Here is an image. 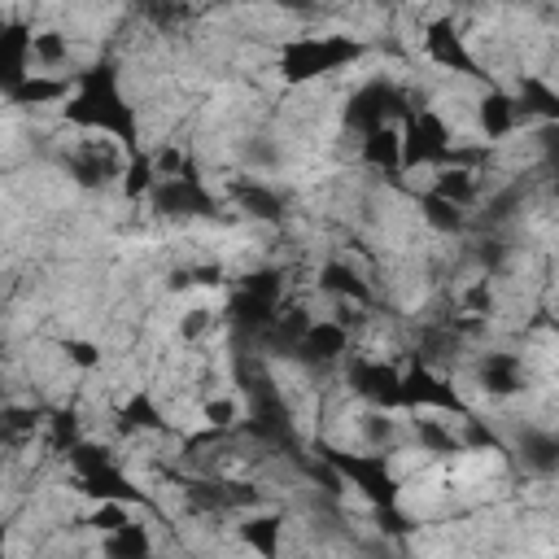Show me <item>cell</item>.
Wrapping results in <instances>:
<instances>
[{
    "label": "cell",
    "instance_id": "obj_3",
    "mask_svg": "<svg viewBox=\"0 0 559 559\" xmlns=\"http://www.w3.org/2000/svg\"><path fill=\"white\" fill-rule=\"evenodd\" d=\"M315 450L328 463H337L341 477L354 481V490H359L376 511L398 507V481H394V472H389L385 455H350V450H337V446H324V442H319Z\"/></svg>",
    "mask_w": 559,
    "mask_h": 559
},
{
    "label": "cell",
    "instance_id": "obj_27",
    "mask_svg": "<svg viewBox=\"0 0 559 559\" xmlns=\"http://www.w3.org/2000/svg\"><path fill=\"white\" fill-rule=\"evenodd\" d=\"M66 57H70V44H66L62 31H35L31 35V62H40V66H66Z\"/></svg>",
    "mask_w": 559,
    "mask_h": 559
},
{
    "label": "cell",
    "instance_id": "obj_41",
    "mask_svg": "<svg viewBox=\"0 0 559 559\" xmlns=\"http://www.w3.org/2000/svg\"><path fill=\"white\" fill-rule=\"evenodd\" d=\"M538 145H542V153L551 158V166L559 171V123H546L542 132H538Z\"/></svg>",
    "mask_w": 559,
    "mask_h": 559
},
{
    "label": "cell",
    "instance_id": "obj_25",
    "mask_svg": "<svg viewBox=\"0 0 559 559\" xmlns=\"http://www.w3.org/2000/svg\"><path fill=\"white\" fill-rule=\"evenodd\" d=\"M149 533L140 529V525H123L118 533H105V555H114V559H140V555H149Z\"/></svg>",
    "mask_w": 559,
    "mask_h": 559
},
{
    "label": "cell",
    "instance_id": "obj_8",
    "mask_svg": "<svg viewBox=\"0 0 559 559\" xmlns=\"http://www.w3.org/2000/svg\"><path fill=\"white\" fill-rule=\"evenodd\" d=\"M149 201H153V210H158L162 219H206V214L219 210L214 206V197L197 180H188V175H180V180H158V188L149 193Z\"/></svg>",
    "mask_w": 559,
    "mask_h": 559
},
{
    "label": "cell",
    "instance_id": "obj_9",
    "mask_svg": "<svg viewBox=\"0 0 559 559\" xmlns=\"http://www.w3.org/2000/svg\"><path fill=\"white\" fill-rule=\"evenodd\" d=\"M346 376H350V389H354V394L367 398L372 407H380V411L402 407V372H398V367L354 359Z\"/></svg>",
    "mask_w": 559,
    "mask_h": 559
},
{
    "label": "cell",
    "instance_id": "obj_22",
    "mask_svg": "<svg viewBox=\"0 0 559 559\" xmlns=\"http://www.w3.org/2000/svg\"><path fill=\"white\" fill-rule=\"evenodd\" d=\"M433 193L455 201V206H468V201L477 197V171H468V166H442V171H437Z\"/></svg>",
    "mask_w": 559,
    "mask_h": 559
},
{
    "label": "cell",
    "instance_id": "obj_26",
    "mask_svg": "<svg viewBox=\"0 0 559 559\" xmlns=\"http://www.w3.org/2000/svg\"><path fill=\"white\" fill-rule=\"evenodd\" d=\"M241 538H245V546H254L258 555L276 559V555H280V520H276V516L249 520V525H241Z\"/></svg>",
    "mask_w": 559,
    "mask_h": 559
},
{
    "label": "cell",
    "instance_id": "obj_18",
    "mask_svg": "<svg viewBox=\"0 0 559 559\" xmlns=\"http://www.w3.org/2000/svg\"><path fill=\"white\" fill-rule=\"evenodd\" d=\"M27 57H31V35L22 27H9L0 40V70H5V92L27 79Z\"/></svg>",
    "mask_w": 559,
    "mask_h": 559
},
{
    "label": "cell",
    "instance_id": "obj_42",
    "mask_svg": "<svg viewBox=\"0 0 559 559\" xmlns=\"http://www.w3.org/2000/svg\"><path fill=\"white\" fill-rule=\"evenodd\" d=\"M511 206H516V193H498L490 201V210H485V223H503L507 214H511Z\"/></svg>",
    "mask_w": 559,
    "mask_h": 559
},
{
    "label": "cell",
    "instance_id": "obj_7",
    "mask_svg": "<svg viewBox=\"0 0 559 559\" xmlns=\"http://www.w3.org/2000/svg\"><path fill=\"white\" fill-rule=\"evenodd\" d=\"M402 407H437L450 415H468V402L459 398V389L446 385L424 359L415 363L411 372H402Z\"/></svg>",
    "mask_w": 559,
    "mask_h": 559
},
{
    "label": "cell",
    "instance_id": "obj_46",
    "mask_svg": "<svg viewBox=\"0 0 559 559\" xmlns=\"http://www.w3.org/2000/svg\"><path fill=\"white\" fill-rule=\"evenodd\" d=\"M555 197H559V171H555Z\"/></svg>",
    "mask_w": 559,
    "mask_h": 559
},
{
    "label": "cell",
    "instance_id": "obj_45",
    "mask_svg": "<svg viewBox=\"0 0 559 559\" xmlns=\"http://www.w3.org/2000/svg\"><path fill=\"white\" fill-rule=\"evenodd\" d=\"M280 5H289V9H302V5H306V0H280Z\"/></svg>",
    "mask_w": 559,
    "mask_h": 559
},
{
    "label": "cell",
    "instance_id": "obj_1",
    "mask_svg": "<svg viewBox=\"0 0 559 559\" xmlns=\"http://www.w3.org/2000/svg\"><path fill=\"white\" fill-rule=\"evenodd\" d=\"M66 118L75 127L118 136L136 153V110L118 97V70L114 66H92L75 79V97L66 105Z\"/></svg>",
    "mask_w": 559,
    "mask_h": 559
},
{
    "label": "cell",
    "instance_id": "obj_40",
    "mask_svg": "<svg viewBox=\"0 0 559 559\" xmlns=\"http://www.w3.org/2000/svg\"><path fill=\"white\" fill-rule=\"evenodd\" d=\"M503 258H507V245L503 241H481L477 245V263L485 271H498V267H503Z\"/></svg>",
    "mask_w": 559,
    "mask_h": 559
},
{
    "label": "cell",
    "instance_id": "obj_28",
    "mask_svg": "<svg viewBox=\"0 0 559 559\" xmlns=\"http://www.w3.org/2000/svg\"><path fill=\"white\" fill-rule=\"evenodd\" d=\"M415 437H420V446L424 450H433V455H459L463 442L450 428H442L437 420H415Z\"/></svg>",
    "mask_w": 559,
    "mask_h": 559
},
{
    "label": "cell",
    "instance_id": "obj_2",
    "mask_svg": "<svg viewBox=\"0 0 559 559\" xmlns=\"http://www.w3.org/2000/svg\"><path fill=\"white\" fill-rule=\"evenodd\" d=\"M363 57V44L350 35H315V40H293L280 49V75L289 83H306L319 75L350 66Z\"/></svg>",
    "mask_w": 559,
    "mask_h": 559
},
{
    "label": "cell",
    "instance_id": "obj_16",
    "mask_svg": "<svg viewBox=\"0 0 559 559\" xmlns=\"http://www.w3.org/2000/svg\"><path fill=\"white\" fill-rule=\"evenodd\" d=\"M232 201L241 206L249 219H263V223H280L284 219V197H276L271 188L254 184V180H241L232 188Z\"/></svg>",
    "mask_w": 559,
    "mask_h": 559
},
{
    "label": "cell",
    "instance_id": "obj_44",
    "mask_svg": "<svg viewBox=\"0 0 559 559\" xmlns=\"http://www.w3.org/2000/svg\"><path fill=\"white\" fill-rule=\"evenodd\" d=\"M166 284H171V289H188V284H197V280H193V271H171Z\"/></svg>",
    "mask_w": 559,
    "mask_h": 559
},
{
    "label": "cell",
    "instance_id": "obj_33",
    "mask_svg": "<svg viewBox=\"0 0 559 559\" xmlns=\"http://www.w3.org/2000/svg\"><path fill=\"white\" fill-rule=\"evenodd\" d=\"M49 424H53V446H57V450H66V455H70V450L79 446V420H75L70 411H57Z\"/></svg>",
    "mask_w": 559,
    "mask_h": 559
},
{
    "label": "cell",
    "instance_id": "obj_32",
    "mask_svg": "<svg viewBox=\"0 0 559 559\" xmlns=\"http://www.w3.org/2000/svg\"><path fill=\"white\" fill-rule=\"evenodd\" d=\"M88 525L101 529V533H118L123 525H132V520H127V503H114V498H105V503L88 516Z\"/></svg>",
    "mask_w": 559,
    "mask_h": 559
},
{
    "label": "cell",
    "instance_id": "obj_17",
    "mask_svg": "<svg viewBox=\"0 0 559 559\" xmlns=\"http://www.w3.org/2000/svg\"><path fill=\"white\" fill-rule=\"evenodd\" d=\"M319 289L332 293V297H346V302H359V306L372 302V289H367L363 276L350 263H324V271H319Z\"/></svg>",
    "mask_w": 559,
    "mask_h": 559
},
{
    "label": "cell",
    "instance_id": "obj_14",
    "mask_svg": "<svg viewBox=\"0 0 559 559\" xmlns=\"http://www.w3.org/2000/svg\"><path fill=\"white\" fill-rule=\"evenodd\" d=\"M79 494H88V498H114V503H145V494L136 490L132 481L123 477V472L114 468H101V472H88V477H79Z\"/></svg>",
    "mask_w": 559,
    "mask_h": 559
},
{
    "label": "cell",
    "instance_id": "obj_39",
    "mask_svg": "<svg viewBox=\"0 0 559 559\" xmlns=\"http://www.w3.org/2000/svg\"><path fill=\"white\" fill-rule=\"evenodd\" d=\"M363 433H367V442H389V437H394V424L385 420V415L380 411H372V415H363Z\"/></svg>",
    "mask_w": 559,
    "mask_h": 559
},
{
    "label": "cell",
    "instance_id": "obj_31",
    "mask_svg": "<svg viewBox=\"0 0 559 559\" xmlns=\"http://www.w3.org/2000/svg\"><path fill=\"white\" fill-rule=\"evenodd\" d=\"M70 468H75L79 477H88V472L110 468V450L97 446V442H79L75 450H70Z\"/></svg>",
    "mask_w": 559,
    "mask_h": 559
},
{
    "label": "cell",
    "instance_id": "obj_37",
    "mask_svg": "<svg viewBox=\"0 0 559 559\" xmlns=\"http://www.w3.org/2000/svg\"><path fill=\"white\" fill-rule=\"evenodd\" d=\"M145 14L158 22V27H175V22L184 18V9L175 5V0H145Z\"/></svg>",
    "mask_w": 559,
    "mask_h": 559
},
{
    "label": "cell",
    "instance_id": "obj_34",
    "mask_svg": "<svg viewBox=\"0 0 559 559\" xmlns=\"http://www.w3.org/2000/svg\"><path fill=\"white\" fill-rule=\"evenodd\" d=\"M206 420L210 428H232L236 420H241V407H236V398H206Z\"/></svg>",
    "mask_w": 559,
    "mask_h": 559
},
{
    "label": "cell",
    "instance_id": "obj_19",
    "mask_svg": "<svg viewBox=\"0 0 559 559\" xmlns=\"http://www.w3.org/2000/svg\"><path fill=\"white\" fill-rule=\"evenodd\" d=\"M516 110L520 105L507 97V92H498V88H490L485 92V101H481V132L490 136V140H498V136H507L511 127H516Z\"/></svg>",
    "mask_w": 559,
    "mask_h": 559
},
{
    "label": "cell",
    "instance_id": "obj_43",
    "mask_svg": "<svg viewBox=\"0 0 559 559\" xmlns=\"http://www.w3.org/2000/svg\"><path fill=\"white\" fill-rule=\"evenodd\" d=\"M193 280L197 284H219L223 280V267L219 263H201V267H193Z\"/></svg>",
    "mask_w": 559,
    "mask_h": 559
},
{
    "label": "cell",
    "instance_id": "obj_35",
    "mask_svg": "<svg viewBox=\"0 0 559 559\" xmlns=\"http://www.w3.org/2000/svg\"><path fill=\"white\" fill-rule=\"evenodd\" d=\"M210 328H214V315L210 311H201V306H193L184 319H180V337L184 341H201V337H210Z\"/></svg>",
    "mask_w": 559,
    "mask_h": 559
},
{
    "label": "cell",
    "instance_id": "obj_29",
    "mask_svg": "<svg viewBox=\"0 0 559 559\" xmlns=\"http://www.w3.org/2000/svg\"><path fill=\"white\" fill-rule=\"evenodd\" d=\"M153 188H158V171H153V158H140V153H136V158L127 162V180H123V193L136 201V197H149Z\"/></svg>",
    "mask_w": 559,
    "mask_h": 559
},
{
    "label": "cell",
    "instance_id": "obj_23",
    "mask_svg": "<svg viewBox=\"0 0 559 559\" xmlns=\"http://www.w3.org/2000/svg\"><path fill=\"white\" fill-rule=\"evenodd\" d=\"M66 92H70V83H62V79L27 75L18 88H9V101H14V105H53V101H62Z\"/></svg>",
    "mask_w": 559,
    "mask_h": 559
},
{
    "label": "cell",
    "instance_id": "obj_5",
    "mask_svg": "<svg viewBox=\"0 0 559 559\" xmlns=\"http://www.w3.org/2000/svg\"><path fill=\"white\" fill-rule=\"evenodd\" d=\"M407 110H411L407 92L394 88V83H385V79H376V83H363V88L350 97L346 127H354L359 136H367V132H376V127L394 123V118H407Z\"/></svg>",
    "mask_w": 559,
    "mask_h": 559
},
{
    "label": "cell",
    "instance_id": "obj_21",
    "mask_svg": "<svg viewBox=\"0 0 559 559\" xmlns=\"http://www.w3.org/2000/svg\"><path fill=\"white\" fill-rule=\"evenodd\" d=\"M420 214H424L428 228H437V232H446V236H455V232L468 228V219H463V206H455V201H446V197H437V193H424L420 197Z\"/></svg>",
    "mask_w": 559,
    "mask_h": 559
},
{
    "label": "cell",
    "instance_id": "obj_4",
    "mask_svg": "<svg viewBox=\"0 0 559 559\" xmlns=\"http://www.w3.org/2000/svg\"><path fill=\"white\" fill-rule=\"evenodd\" d=\"M280 293H284V280L276 271H258V276H245L241 289L232 293L228 302V315L236 328H245L249 337H258L271 319L280 315Z\"/></svg>",
    "mask_w": 559,
    "mask_h": 559
},
{
    "label": "cell",
    "instance_id": "obj_10",
    "mask_svg": "<svg viewBox=\"0 0 559 559\" xmlns=\"http://www.w3.org/2000/svg\"><path fill=\"white\" fill-rule=\"evenodd\" d=\"M66 171L79 188H105L110 180H118V175H127V166L118 158L114 145H79L66 158Z\"/></svg>",
    "mask_w": 559,
    "mask_h": 559
},
{
    "label": "cell",
    "instance_id": "obj_20",
    "mask_svg": "<svg viewBox=\"0 0 559 559\" xmlns=\"http://www.w3.org/2000/svg\"><path fill=\"white\" fill-rule=\"evenodd\" d=\"M520 459L538 472H555L559 468V437L555 433H542V428H525L520 433Z\"/></svg>",
    "mask_w": 559,
    "mask_h": 559
},
{
    "label": "cell",
    "instance_id": "obj_24",
    "mask_svg": "<svg viewBox=\"0 0 559 559\" xmlns=\"http://www.w3.org/2000/svg\"><path fill=\"white\" fill-rule=\"evenodd\" d=\"M520 110L525 114H538L546 123H559V92L546 88L542 79H520Z\"/></svg>",
    "mask_w": 559,
    "mask_h": 559
},
{
    "label": "cell",
    "instance_id": "obj_30",
    "mask_svg": "<svg viewBox=\"0 0 559 559\" xmlns=\"http://www.w3.org/2000/svg\"><path fill=\"white\" fill-rule=\"evenodd\" d=\"M123 428L127 433H132V428H153V433H162L166 420L158 415V407H153L149 394H136L132 402H127V411H123Z\"/></svg>",
    "mask_w": 559,
    "mask_h": 559
},
{
    "label": "cell",
    "instance_id": "obj_38",
    "mask_svg": "<svg viewBox=\"0 0 559 559\" xmlns=\"http://www.w3.org/2000/svg\"><path fill=\"white\" fill-rule=\"evenodd\" d=\"M62 350H66V359L75 363V367H97V363H101V350L92 346V341H79V337H75V341H66Z\"/></svg>",
    "mask_w": 559,
    "mask_h": 559
},
{
    "label": "cell",
    "instance_id": "obj_11",
    "mask_svg": "<svg viewBox=\"0 0 559 559\" xmlns=\"http://www.w3.org/2000/svg\"><path fill=\"white\" fill-rule=\"evenodd\" d=\"M346 350H350V328L337 324V319H324V324L306 328L302 346H297V359L311 367H328V363L346 359Z\"/></svg>",
    "mask_w": 559,
    "mask_h": 559
},
{
    "label": "cell",
    "instance_id": "obj_15",
    "mask_svg": "<svg viewBox=\"0 0 559 559\" xmlns=\"http://www.w3.org/2000/svg\"><path fill=\"white\" fill-rule=\"evenodd\" d=\"M363 162L372 166V171H398L402 166V127L385 123L376 127V132L363 136Z\"/></svg>",
    "mask_w": 559,
    "mask_h": 559
},
{
    "label": "cell",
    "instance_id": "obj_6",
    "mask_svg": "<svg viewBox=\"0 0 559 559\" xmlns=\"http://www.w3.org/2000/svg\"><path fill=\"white\" fill-rule=\"evenodd\" d=\"M450 149V132L437 114L407 110L402 118V166H442Z\"/></svg>",
    "mask_w": 559,
    "mask_h": 559
},
{
    "label": "cell",
    "instance_id": "obj_36",
    "mask_svg": "<svg viewBox=\"0 0 559 559\" xmlns=\"http://www.w3.org/2000/svg\"><path fill=\"white\" fill-rule=\"evenodd\" d=\"M463 311H468V315H477V319L494 311V293H490V280L472 284V289L463 293Z\"/></svg>",
    "mask_w": 559,
    "mask_h": 559
},
{
    "label": "cell",
    "instance_id": "obj_12",
    "mask_svg": "<svg viewBox=\"0 0 559 559\" xmlns=\"http://www.w3.org/2000/svg\"><path fill=\"white\" fill-rule=\"evenodd\" d=\"M424 53L433 57L437 66H446V70H459V75H481L477 62H472V53L463 49V40H459V31H455V22H450V18H437L433 27L424 31Z\"/></svg>",
    "mask_w": 559,
    "mask_h": 559
},
{
    "label": "cell",
    "instance_id": "obj_13",
    "mask_svg": "<svg viewBox=\"0 0 559 559\" xmlns=\"http://www.w3.org/2000/svg\"><path fill=\"white\" fill-rule=\"evenodd\" d=\"M477 380H481V389L490 398H511V394H520V389H525V367H520L516 354L490 350L477 363Z\"/></svg>",
    "mask_w": 559,
    "mask_h": 559
}]
</instances>
